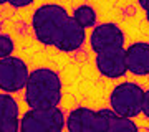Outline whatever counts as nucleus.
<instances>
[{
	"label": "nucleus",
	"instance_id": "nucleus-14",
	"mask_svg": "<svg viewBox=\"0 0 149 132\" xmlns=\"http://www.w3.org/2000/svg\"><path fill=\"white\" fill-rule=\"evenodd\" d=\"M111 114L113 111L109 107L96 111V117L93 121L90 132H109V124H111Z\"/></svg>",
	"mask_w": 149,
	"mask_h": 132
},
{
	"label": "nucleus",
	"instance_id": "nucleus-4",
	"mask_svg": "<svg viewBox=\"0 0 149 132\" xmlns=\"http://www.w3.org/2000/svg\"><path fill=\"white\" fill-rule=\"evenodd\" d=\"M66 117L60 107L28 109L20 117V132H63Z\"/></svg>",
	"mask_w": 149,
	"mask_h": 132
},
{
	"label": "nucleus",
	"instance_id": "nucleus-8",
	"mask_svg": "<svg viewBox=\"0 0 149 132\" xmlns=\"http://www.w3.org/2000/svg\"><path fill=\"white\" fill-rule=\"evenodd\" d=\"M86 41V30L74 20L73 17H70L61 26L56 41L53 46L61 53H73L80 50Z\"/></svg>",
	"mask_w": 149,
	"mask_h": 132
},
{
	"label": "nucleus",
	"instance_id": "nucleus-15",
	"mask_svg": "<svg viewBox=\"0 0 149 132\" xmlns=\"http://www.w3.org/2000/svg\"><path fill=\"white\" fill-rule=\"evenodd\" d=\"M15 51V41L8 33H0V59H5L13 56Z\"/></svg>",
	"mask_w": 149,
	"mask_h": 132
},
{
	"label": "nucleus",
	"instance_id": "nucleus-7",
	"mask_svg": "<svg viewBox=\"0 0 149 132\" xmlns=\"http://www.w3.org/2000/svg\"><path fill=\"white\" fill-rule=\"evenodd\" d=\"M124 41H126L124 32L114 21L98 23L90 33V46L95 51V55L108 48L124 46Z\"/></svg>",
	"mask_w": 149,
	"mask_h": 132
},
{
	"label": "nucleus",
	"instance_id": "nucleus-19",
	"mask_svg": "<svg viewBox=\"0 0 149 132\" xmlns=\"http://www.w3.org/2000/svg\"><path fill=\"white\" fill-rule=\"evenodd\" d=\"M5 3H8L7 0H0V5H5Z\"/></svg>",
	"mask_w": 149,
	"mask_h": 132
},
{
	"label": "nucleus",
	"instance_id": "nucleus-10",
	"mask_svg": "<svg viewBox=\"0 0 149 132\" xmlns=\"http://www.w3.org/2000/svg\"><path fill=\"white\" fill-rule=\"evenodd\" d=\"M0 132H20L18 102L7 93H0Z\"/></svg>",
	"mask_w": 149,
	"mask_h": 132
},
{
	"label": "nucleus",
	"instance_id": "nucleus-3",
	"mask_svg": "<svg viewBox=\"0 0 149 132\" xmlns=\"http://www.w3.org/2000/svg\"><path fill=\"white\" fill-rule=\"evenodd\" d=\"M144 89L133 81H123L109 94V109L116 116L134 119L143 112Z\"/></svg>",
	"mask_w": 149,
	"mask_h": 132
},
{
	"label": "nucleus",
	"instance_id": "nucleus-13",
	"mask_svg": "<svg viewBox=\"0 0 149 132\" xmlns=\"http://www.w3.org/2000/svg\"><path fill=\"white\" fill-rule=\"evenodd\" d=\"M109 132H139V127L133 119H126V117L116 116L113 112L111 124H109Z\"/></svg>",
	"mask_w": 149,
	"mask_h": 132
},
{
	"label": "nucleus",
	"instance_id": "nucleus-11",
	"mask_svg": "<svg viewBox=\"0 0 149 132\" xmlns=\"http://www.w3.org/2000/svg\"><path fill=\"white\" fill-rule=\"evenodd\" d=\"M96 117V111L86 106H78L66 116L65 127L68 132H90L93 121Z\"/></svg>",
	"mask_w": 149,
	"mask_h": 132
},
{
	"label": "nucleus",
	"instance_id": "nucleus-18",
	"mask_svg": "<svg viewBox=\"0 0 149 132\" xmlns=\"http://www.w3.org/2000/svg\"><path fill=\"white\" fill-rule=\"evenodd\" d=\"M139 7H141V8H144L146 20H148V23H149V0H146V2H144V0H141V2H139Z\"/></svg>",
	"mask_w": 149,
	"mask_h": 132
},
{
	"label": "nucleus",
	"instance_id": "nucleus-1",
	"mask_svg": "<svg viewBox=\"0 0 149 132\" xmlns=\"http://www.w3.org/2000/svg\"><path fill=\"white\" fill-rule=\"evenodd\" d=\"M23 91L25 102L30 109L60 107L63 97V84L60 74L47 66H40L30 71V78Z\"/></svg>",
	"mask_w": 149,
	"mask_h": 132
},
{
	"label": "nucleus",
	"instance_id": "nucleus-16",
	"mask_svg": "<svg viewBox=\"0 0 149 132\" xmlns=\"http://www.w3.org/2000/svg\"><path fill=\"white\" fill-rule=\"evenodd\" d=\"M33 0H22V2H18V0H8V5H12L13 8H22V7H28L32 5Z\"/></svg>",
	"mask_w": 149,
	"mask_h": 132
},
{
	"label": "nucleus",
	"instance_id": "nucleus-9",
	"mask_svg": "<svg viewBox=\"0 0 149 132\" xmlns=\"http://www.w3.org/2000/svg\"><path fill=\"white\" fill-rule=\"evenodd\" d=\"M128 73L134 76H149V43L136 41L126 48Z\"/></svg>",
	"mask_w": 149,
	"mask_h": 132
},
{
	"label": "nucleus",
	"instance_id": "nucleus-17",
	"mask_svg": "<svg viewBox=\"0 0 149 132\" xmlns=\"http://www.w3.org/2000/svg\"><path fill=\"white\" fill-rule=\"evenodd\" d=\"M143 114L149 119V89L144 91V101H143Z\"/></svg>",
	"mask_w": 149,
	"mask_h": 132
},
{
	"label": "nucleus",
	"instance_id": "nucleus-12",
	"mask_svg": "<svg viewBox=\"0 0 149 132\" xmlns=\"http://www.w3.org/2000/svg\"><path fill=\"white\" fill-rule=\"evenodd\" d=\"M74 18V20L78 21L83 28H95L98 23V15H96V10L93 8L91 5H88V3H81V5L74 7L73 8V15H71Z\"/></svg>",
	"mask_w": 149,
	"mask_h": 132
},
{
	"label": "nucleus",
	"instance_id": "nucleus-2",
	"mask_svg": "<svg viewBox=\"0 0 149 132\" xmlns=\"http://www.w3.org/2000/svg\"><path fill=\"white\" fill-rule=\"evenodd\" d=\"M70 17L68 10L58 3H43L38 7L32 15V30L38 43L53 46L61 26Z\"/></svg>",
	"mask_w": 149,
	"mask_h": 132
},
{
	"label": "nucleus",
	"instance_id": "nucleus-5",
	"mask_svg": "<svg viewBox=\"0 0 149 132\" xmlns=\"http://www.w3.org/2000/svg\"><path fill=\"white\" fill-rule=\"evenodd\" d=\"M30 78L28 64L18 56L0 59V91L12 94L25 89Z\"/></svg>",
	"mask_w": 149,
	"mask_h": 132
},
{
	"label": "nucleus",
	"instance_id": "nucleus-6",
	"mask_svg": "<svg viewBox=\"0 0 149 132\" xmlns=\"http://www.w3.org/2000/svg\"><path fill=\"white\" fill-rule=\"evenodd\" d=\"M95 66L101 76L109 79H119L128 73L126 48H108L95 55Z\"/></svg>",
	"mask_w": 149,
	"mask_h": 132
}]
</instances>
